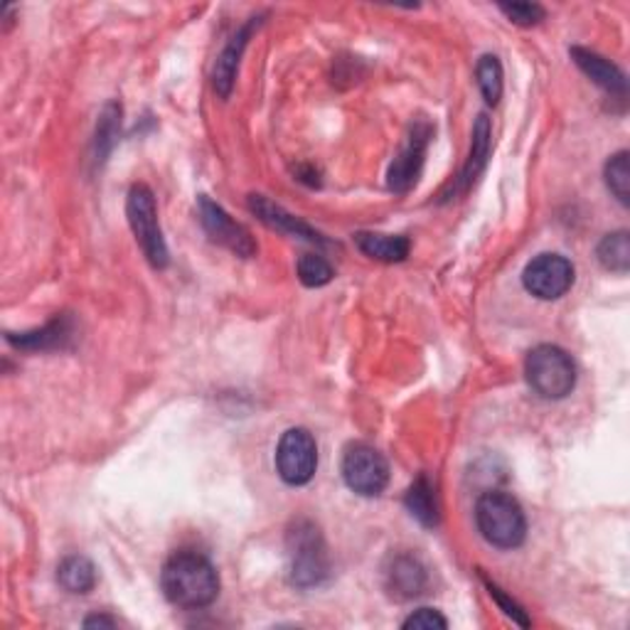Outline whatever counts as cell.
<instances>
[{"label":"cell","instance_id":"cell-28","mask_svg":"<svg viewBox=\"0 0 630 630\" xmlns=\"http://www.w3.org/2000/svg\"><path fill=\"white\" fill-rule=\"evenodd\" d=\"M84 626L86 628H114L116 620L109 616H92V618L84 620Z\"/></svg>","mask_w":630,"mask_h":630},{"label":"cell","instance_id":"cell-8","mask_svg":"<svg viewBox=\"0 0 630 630\" xmlns=\"http://www.w3.org/2000/svg\"><path fill=\"white\" fill-rule=\"evenodd\" d=\"M431 135L433 126L429 121H416L412 126L400 155H396L390 166V173H387V186H390L392 192L404 195V192H409L416 186V180L421 176L426 148H429Z\"/></svg>","mask_w":630,"mask_h":630},{"label":"cell","instance_id":"cell-19","mask_svg":"<svg viewBox=\"0 0 630 630\" xmlns=\"http://www.w3.org/2000/svg\"><path fill=\"white\" fill-rule=\"evenodd\" d=\"M57 581L70 594H90L96 586V569L86 557H67L57 569Z\"/></svg>","mask_w":630,"mask_h":630},{"label":"cell","instance_id":"cell-5","mask_svg":"<svg viewBox=\"0 0 630 630\" xmlns=\"http://www.w3.org/2000/svg\"><path fill=\"white\" fill-rule=\"evenodd\" d=\"M126 217L133 229V237L143 249L145 259L153 269H166L170 254L168 245L163 239V229L158 222V207H155V198L148 186H133L126 198Z\"/></svg>","mask_w":630,"mask_h":630},{"label":"cell","instance_id":"cell-27","mask_svg":"<svg viewBox=\"0 0 630 630\" xmlns=\"http://www.w3.org/2000/svg\"><path fill=\"white\" fill-rule=\"evenodd\" d=\"M486 586H488V591H490V596L498 601V606H500L502 610H506L508 618L515 620V623H520L522 628L530 626V618H527V614H525V608H522L520 604H515V601H512L508 594H502V589H498L496 584H490V581H486Z\"/></svg>","mask_w":630,"mask_h":630},{"label":"cell","instance_id":"cell-4","mask_svg":"<svg viewBox=\"0 0 630 630\" xmlns=\"http://www.w3.org/2000/svg\"><path fill=\"white\" fill-rule=\"evenodd\" d=\"M525 375L542 400H564L576 387V365L557 345H537L525 360Z\"/></svg>","mask_w":630,"mask_h":630},{"label":"cell","instance_id":"cell-25","mask_svg":"<svg viewBox=\"0 0 630 630\" xmlns=\"http://www.w3.org/2000/svg\"><path fill=\"white\" fill-rule=\"evenodd\" d=\"M500 11L506 13L512 23L530 27L537 25L539 21H545V8L537 3H512V5H500Z\"/></svg>","mask_w":630,"mask_h":630},{"label":"cell","instance_id":"cell-7","mask_svg":"<svg viewBox=\"0 0 630 630\" xmlns=\"http://www.w3.org/2000/svg\"><path fill=\"white\" fill-rule=\"evenodd\" d=\"M318 445L306 429H288L276 449V471L288 486H306L316 476Z\"/></svg>","mask_w":630,"mask_h":630},{"label":"cell","instance_id":"cell-2","mask_svg":"<svg viewBox=\"0 0 630 630\" xmlns=\"http://www.w3.org/2000/svg\"><path fill=\"white\" fill-rule=\"evenodd\" d=\"M288 549V574L300 589L323 584L331 574V557H328L325 539L310 520H296L286 535Z\"/></svg>","mask_w":630,"mask_h":630},{"label":"cell","instance_id":"cell-15","mask_svg":"<svg viewBox=\"0 0 630 630\" xmlns=\"http://www.w3.org/2000/svg\"><path fill=\"white\" fill-rule=\"evenodd\" d=\"M387 591L396 598H414L426 589V569L416 557L400 555L392 559L390 569L384 571Z\"/></svg>","mask_w":630,"mask_h":630},{"label":"cell","instance_id":"cell-26","mask_svg":"<svg viewBox=\"0 0 630 630\" xmlns=\"http://www.w3.org/2000/svg\"><path fill=\"white\" fill-rule=\"evenodd\" d=\"M404 628L414 630H433V628H449V620H445L436 608H419L416 614L404 620Z\"/></svg>","mask_w":630,"mask_h":630},{"label":"cell","instance_id":"cell-14","mask_svg":"<svg viewBox=\"0 0 630 630\" xmlns=\"http://www.w3.org/2000/svg\"><path fill=\"white\" fill-rule=\"evenodd\" d=\"M571 60L576 62V67L584 72L591 82L598 84L601 90L608 92L616 99H626L628 94V82L626 74L618 70L614 62H608L606 57H601L584 47H571Z\"/></svg>","mask_w":630,"mask_h":630},{"label":"cell","instance_id":"cell-23","mask_svg":"<svg viewBox=\"0 0 630 630\" xmlns=\"http://www.w3.org/2000/svg\"><path fill=\"white\" fill-rule=\"evenodd\" d=\"M333 266L321 254H304L298 259V278L308 288H321L333 281Z\"/></svg>","mask_w":630,"mask_h":630},{"label":"cell","instance_id":"cell-12","mask_svg":"<svg viewBox=\"0 0 630 630\" xmlns=\"http://www.w3.org/2000/svg\"><path fill=\"white\" fill-rule=\"evenodd\" d=\"M249 210L254 212V215L264 222L266 227L281 231V235L313 241V245L318 247H328V239L321 235V231H316L313 227L306 225L304 219L290 215L288 210L276 205V202H271L266 195H249Z\"/></svg>","mask_w":630,"mask_h":630},{"label":"cell","instance_id":"cell-13","mask_svg":"<svg viewBox=\"0 0 630 630\" xmlns=\"http://www.w3.org/2000/svg\"><path fill=\"white\" fill-rule=\"evenodd\" d=\"M259 25H261V17H249V23L239 27L237 35L231 37L225 50H222V55L217 57L215 72H212V86H215V92L222 96V99H227V96L231 94V86H235V80H237L239 60H241V55H245V47L249 43L251 33H254V27Z\"/></svg>","mask_w":630,"mask_h":630},{"label":"cell","instance_id":"cell-6","mask_svg":"<svg viewBox=\"0 0 630 630\" xmlns=\"http://www.w3.org/2000/svg\"><path fill=\"white\" fill-rule=\"evenodd\" d=\"M345 486L362 498L382 496L390 483V465L384 455L367 443L347 445L343 455Z\"/></svg>","mask_w":630,"mask_h":630},{"label":"cell","instance_id":"cell-16","mask_svg":"<svg viewBox=\"0 0 630 630\" xmlns=\"http://www.w3.org/2000/svg\"><path fill=\"white\" fill-rule=\"evenodd\" d=\"M355 245L365 257H370L375 261H384V264H400V261L409 257V251H412V245L406 237L375 235V231H357Z\"/></svg>","mask_w":630,"mask_h":630},{"label":"cell","instance_id":"cell-18","mask_svg":"<svg viewBox=\"0 0 630 630\" xmlns=\"http://www.w3.org/2000/svg\"><path fill=\"white\" fill-rule=\"evenodd\" d=\"M404 502L406 510H409L424 527L439 525V502H436V490L426 476H419L414 480V486L406 490Z\"/></svg>","mask_w":630,"mask_h":630},{"label":"cell","instance_id":"cell-17","mask_svg":"<svg viewBox=\"0 0 630 630\" xmlns=\"http://www.w3.org/2000/svg\"><path fill=\"white\" fill-rule=\"evenodd\" d=\"M72 337V323L67 316L55 318L52 323H47L40 331H31L23 335H8V343L21 347V350H55L62 347Z\"/></svg>","mask_w":630,"mask_h":630},{"label":"cell","instance_id":"cell-10","mask_svg":"<svg viewBox=\"0 0 630 630\" xmlns=\"http://www.w3.org/2000/svg\"><path fill=\"white\" fill-rule=\"evenodd\" d=\"M198 210H200L202 227H205V231L215 245L229 249L231 254H237L241 259H251L257 254V241L251 239L249 229L231 219L227 212L217 205V202H212L207 195H200Z\"/></svg>","mask_w":630,"mask_h":630},{"label":"cell","instance_id":"cell-22","mask_svg":"<svg viewBox=\"0 0 630 630\" xmlns=\"http://www.w3.org/2000/svg\"><path fill=\"white\" fill-rule=\"evenodd\" d=\"M478 86L486 102L496 106L502 96V64L496 55H483L476 67Z\"/></svg>","mask_w":630,"mask_h":630},{"label":"cell","instance_id":"cell-24","mask_svg":"<svg viewBox=\"0 0 630 630\" xmlns=\"http://www.w3.org/2000/svg\"><path fill=\"white\" fill-rule=\"evenodd\" d=\"M119 126H121V106L109 104L102 114L99 126H96V155H99V158H104V155L111 151L116 135H119Z\"/></svg>","mask_w":630,"mask_h":630},{"label":"cell","instance_id":"cell-20","mask_svg":"<svg viewBox=\"0 0 630 630\" xmlns=\"http://www.w3.org/2000/svg\"><path fill=\"white\" fill-rule=\"evenodd\" d=\"M596 257L601 261V266L606 271H614V274H626L630 269V237L626 229H618L614 235H606L601 239V245L596 249Z\"/></svg>","mask_w":630,"mask_h":630},{"label":"cell","instance_id":"cell-3","mask_svg":"<svg viewBox=\"0 0 630 630\" xmlns=\"http://www.w3.org/2000/svg\"><path fill=\"white\" fill-rule=\"evenodd\" d=\"M476 522L483 539L498 549H518L527 535V520L520 502L508 492H486L478 498Z\"/></svg>","mask_w":630,"mask_h":630},{"label":"cell","instance_id":"cell-21","mask_svg":"<svg viewBox=\"0 0 630 630\" xmlns=\"http://www.w3.org/2000/svg\"><path fill=\"white\" fill-rule=\"evenodd\" d=\"M606 186L614 192V198L620 205L628 207L630 202V166H628V151H618L616 155H610V161L606 163Z\"/></svg>","mask_w":630,"mask_h":630},{"label":"cell","instance_id":"cell-11","mask_svg":"<svg viewBox=\"0 0 630 630\" xmlns=\"http://www.w3.org/2000/svg\"><path fill=\"white\" fill-rule=\"evenodd\" d=\"M490 145H492V126H490L488 116L480 114L476 119V126H473V143H471L468 163H465L461 176L455 178V182H451V188L443 192V202L453 200L455 195H463V192L471 190L473 182L478 180L480 173L486 170V166H488Z\"/></svg>","mask_w":630,"mask_h":630},{"label":"cell","instance_id":"cell-9","mask_svg":"<svg viewBox=\"0 0 630 630\" xmlns=\"http://www.w3.org/2000/svg\"><path fill=\"white\" fill-rule=\"evenodd\" d=\"M522 284L539 300H557L574 286V266L561 254H539L525 266Z\"/></svg>","mask_w":630,"mask_h":630},{"label":"cell","instance_id":"cell-1","mask_svg":"<svg viewBox=\"0 0 630 630\" xmlns=\"http://www.w3.org/2000/svg\"><path fill=\"white\" fill-rule=\"evenodd\" d=\"M163 594L173 606L198 610L210 606L219 594V576L207 557L198 551L173 555L161 574Z\"/></svg>","mask_w":630,"mask_h":630}]
</instances>
